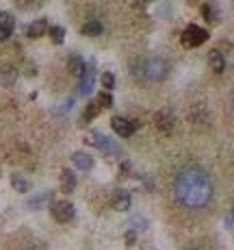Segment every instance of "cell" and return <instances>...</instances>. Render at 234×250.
<instances>
[{
  "instance_id": "1",
  "label": "cell",
  "mask_w": 234,
  "mask_h": 250,
  "mask_svg": "<svg viewBox=\"0 0 234 250\" xmlns=\"http://www.w3.org/2000/svg\"><path fill=\"white\" fill-rule=\"evenodd\" d=\"M174 196L184 209H204L213 200V180L198 165L182 168L174 179Z\"/></svg>"
},
{
  "instance_id": "2",
  "label": "cell",
  "mask_w": 234,
  "mask_h": 250,
  "mask_svg": "<svg viewBox=\"0 0 234 250\" xmlns=\"http://www.w3.org/2000/svg\"><path fill=\"white\" fill-rule=\"evenodd\" d=\"M134 72L141 81H148V83H161L167 78L169 74V66H167L165 59L161 57H146L134 66Z\"/></svg>"
},
{
  "instance_id": "3",
  "label": "cell",
  "mask_w": 234,
  "mask_h": 250,
  "mask_svg": "<svg viewBox=\"0 0 234 250\" xmlns=\"http://www.w3.org/2000/svg\"><path fill=\"white\" fill-rule=\"evenodd\" d=\"M87 143H91V146H96L98 150H102V152H106V155H119V146L113 142V140H109L106 135H102V133H89L87 135Z\"/></svg>"
},
{
  "instance_id": "4",
  "label": "cell",
  "mask_w": 234,
  "mask_h": 250,
  "mask_svg": "<svg viewBox=\"0 0 234 250\" xmlns=\"http://www.w3.org/2000/svg\"><path fill=\"white\" fill-rule=\"evenodd\" d=\"M206 39H208V33H206L202 26H195V24L186 26L184 33H182V44H184V46H191V48H195V46L204 44Z\"/></svg>"
},
{
  "instance_id": "5",
  "label": "cell",
  "mask_w": 234,
  "mask_h": 250,
  "mask_svg": "<svg viewBox=\"0 0 234 250\" xmlns=\"http://www.w3.org/2000/svg\"><path fill=\"white\" fill-rule=\"evenodd\" d=\"M74 214H76V211H74V205L67 200H59L52 205V215L57 222H69L74 217Z\"/></svg>"
},
{
  "instance_id": "6",
  "label": "cell",
  "mask_w": 234,
  "mask_h": 250,
  "mask_svg": "<svg viewBox=\"0 0 234 250\" xmlns=\"http://www.w3.org/2000/svg\"><path fill=\"white\" fill-rule=\"evenodd\" d=\"M111 126H113V131L117 135L121 137H130L134 133V128H137V124H133V120L128 118H121V115H115L113 120H111Z\"/></svg>"
},
{
  "instance_id": "7",
  "label": "cell",
  "mask_w": 234,
  "mask_h": 250,
  "mask_svg": "<svg viewBox=\"0 0 234 250\" xmlns=\"http://www.w3.org/2000/svg\"><path fill=\"white\" fill-rule=\"evenodd\" d=\"M93 83H96V72H93V66H87L81 74V81H78V94L89 96L93 89Z\"/></svg>"
},
{
  "instance_id": "8",
  "label": "cell",
  "mask_w": 234,
  "mask_h": 250,
  "mask_svg": "<svg viewBox=\"0 0 234 250\" xmlns=\"http://www.w3.org/2000/svg\"><path fill=\"white\" fill-rule=\"evenodd\" d=\"M111 205H113L115 211H128L130 205H133V198H130L128 192H124V189H117L113 194V200H111Z\"/></svg>"
},
{
  "instance_id": "9",
  "label": "cell",
  "mask_w": 234,
  "mask_h": 250,
  "mask_svg": "<svg viewBox=\"0 0 234 250\" xmlns=\"http://www.w3.org/2000/svg\"><path fill=\"white\" fill-rule=\"evenodd\" d=\"M13 29H16V20L11 13H0V41L9 39L13 35Z\"/></svg>"
},
{
  "instance_id": "10",
  "label": "cell",
  "mask_w": 234,
  "mask_h": 250,
  "mask_svg": "<svg viewBox=\"0 0 234 250\" xmlns=\"http://www.w3.org/2000/svg\"><path fill=\"white\" fill-rule=\"evenodd\" d=\"M156 126L161 133H165V135H169L171 131H174V115L167 113V111H161V113L156 115Z\"/></svg>"
},
{
  "instance_id": "11",
  "label": "cell",
  "mask_w": 234,
  "mask_h": 250,
  "mask_svg": "<svg viewBox=\"0 0 234 250\" xmlns=\"http://www.w3.org/2000/svg\"><path fill=\"white\" fill-rule=\"evenodd\" d=\"M72 163H74V168L87 172V170L93 168V157H89L87 152H74V155H72Z\"/></svg>"
},
{
  "instance_id": "12",
  "label": "cell",
  "mask_w": 234,
  "mask_h": 250,
  "mask_svg": "<svg viewBox=\"0 0 234 250\" xmlns=\"http://www.w3.org/2000/svg\"><path fill=\"white\" fill-rule=\"evenodd\" d=\"M208 66L213 72H223V68H226V57H223V53H219V50H210L208 53Z\"/></svg>"
},
{
  "instance_id": "13",
  "label": "cell",
  "mask_w": 234,
  "mask_h": 250,
  "mask_svg": "<svg viewBox=\"0 0 234 250\" xmlns=\"http://www.w3.org/2000/svg\"><path fill=\"white\" fill-rule=\"evenodd\" d=\"M16 81H17V70L13 66H7V68H2V70H0V85H2V87L16 85Z\"/></svg>"
},
{
  "instance_id": "14",
  "label": "cell",
  "mask_w": 234,
  "mask_h": 250,
  "mask_svg": "<svg viewBox=\"0 0 234 250\" xmlns=\"http://www.w3.org/2000/svg\"><path fill=\"white\" fill-rule=\"evenodd\" d=\"M74 187H76V174H74L72 170H63V172H61V189H63L65 194H72Z\"/></svg>"
},
{
  "instance_id": "15",
  "label": "cell",
  "mask_w": 234,
  "mask_h": 250,
  "mask_svg": "<svg viewBox=\"0 0 234 250\" xmlns=\"http://www.w3.org/2000/svg\"><path fill=\"white\" fill-rule=\"evenodd\" d=\"M50 198H52V194H50V192H41L39 196H33V198H29V207H31L33 211H37V209H44V207L50 202Z\"/></svg>"
},
{
  "instance_id": "16",
  "label": "cell",
  "mask_w": 234,
  "mask_h": 250,
  "mask_svg": "<svg viewBox=\"0 0 234 250\" xmlns=\"http://www.w3.org/2000/svg\"><path fill=\"white\" fill-rule=\"evenodd\" d=\"M46 31H48V24H46V20H35L33 24H29V29H26V35L35 39V37L46 35Z\"/></svg>"
},
{
  "instance_id": "17",
  "label": "cell",
  "mask_w": 234,
  "mask_h": 250,
  "mask_svg": "<svg viewBox=\"0 0 234 250\" xmlns=\"http://www.w3.org/2000/svg\"><path fill=\"white\" fill-rule=\"evenodd\" d=\"M11 185H13V189L20 194H26L31 189V183L22 177V174H11Z\"/></svg>"
},
{
  "instance_id": "18",
  "label": "cell",
  "mask_w": 234,
  "mask_h": 250,
  "mask_svg": "<svg viewBox=\"0 0 234 250\" xmlns=\"http://www.w3.org/2000/svg\"><path fill=\"white\" fill-rule=\"evenodd\" d=\"M100 33H102V24L98 20H89L83 26V35H87V37H98Z\"/></svg>"
},
{
  "instance_id": "19",
  "label": "cell",
  "mask_w": 234,
  "mask_h": 250,
  "mask_svg": "<svg viewBox=\"0 0 234 250\" xmlns=\"http://www.w3.org/2000/svg\"><path fill=\"white\" fill-rule=\"evenodd\" d=\"M67 68H69V72L72 74H76V76H81L83 70H85V63H83V59L78 57V54H74V57H69V61H67Z\"/></svg>"
},
{
  "instance_id": "20",
  "label": "cell",
  "mask_w": 234,
  "mask_h": 250,
  "mask_svg": "<svg viewBox=\"0 0 234 250\" xmlns=\"http://www.w3.org/2000/svg\"><path fill=\"white\" fill-rule=\"evenodd\" d=\"M50 39H52L54 44H63V39H65L63 26H52V29H50Z\"/></svg>"
},
{
  "instance_id": "21",
  "label": "cell",
  "mask_w": 234,
  "mask_h": 250,
  "mask_svg": "<svg viewBox=\"0 0 234 250\" xmlns=\"http://www.w3.org/2000/svg\"><path fill=\"white\" fill-rule=\"evenodd\" d=\"M98 113H100V107H98V103H91V105H89V107H87V111H85V118H83V120H85V122H89V120H93Z\"/></svg>"
},
{
  "instance_id": "22",
  "label": "cell",
  "mask_w": 234,
  "mask_h": 250,
  "mask_svg": "<svg viewBox=\"0 0 234 250\" xmlns=\"http://www.w3.org/2000/svg\"><path fill=\"white\" fill-rule=\"evenodd\" d=\"M98 105H100V107H111V105H113V98H111L109 91H102V94H98Z\"/></svg>"
},
{
  "instance_id": "23",
  "label": "cell",
  "mask_w": 234,
  "mask_h": 250,
  "mask_svg": "<svg viewBox=\"0 0 234 250\" xmlns=\"http://www.w3.org/2000/svg\"><path fill=\"white\" fill-rule=\"evenodd\" d=\"M102 87H106V89H113V87H115V76L111 72L102 74Z\"/></svg>"
},
{
  "instance_id": "24",
  "label": "cell",
  "mask_w": 234,
  "mask_h": 250,
  "mask_svg": "<svg viewBox=\"0 0 234 250\" xmlns=\"http://www.w3.org/2000/svg\"><path fill=\"white\" fill-rule=\"evenodd\" d=\"M130 226H134V229L143 231V229H146V226H148V222H146V217L137 215V217H133V220H130Z\"/></svg>"
},
{
  "instance_id": "25",
  "label": "cell",
  "mask_w": 234,
  "mask_h": 250,
  "mask_svg": "<svg viewBox=\"0 0 234 250\" xmlns=\"http://www.w3.org/2000/svg\"><path fill=\"white\" fill-rule=\"evenodd\" d=\"M39 2L41 0H17V4L22 9H35V7H39Z\"/></svg>"
},
{
  "instance_id": "26",
  "label": "cell",
  "mask_w": 234,
  "mask_h": 250,
  "mask_svg": "<svg viewBox=\"0 0 234 250\" xmlns=\"http://www.w3.org/2000/svg\"><path fill=\"white\" fill-rule=\"evenodd\" d=\"M198 111H202V113H204V122H208L210 115H208V111H206L204 105H198V109L193 107V113H198ZM193 120H195V122H202V115H198V118H193Z\"/></svg>"
},
{
  "instance_id": "27",
  "label": "cell",
  "mask_w": 234,
  "mask_h": 250,
  "mask_svg": "<svg viewBox=\"0 0 234 250\" xmlns=\"http://www.w3.org/2000/svg\"><path fill=\"white\" fill-rule=\"evenodd\" d=\"M202 13L206 16V20H210V22L217 20V16H215V11H213V7H210V4H204V7H202Z\"/></svg>"
},
{
  "instance_id": "28",
  "label": "cell",
  "mask_w": 234,
  "mask_h": 250,
  "mask_svg": "<svg viewBox=\"0 0 234 250\" xmlns=\"http://www.w3.org/2000/svg\"><path fill=\"white\" fill-rule=\"evenodd\" d=\"M124 239H126V246H133V244H134V239H137V237H134V233H133V231H128Z\"/></svg>"
},
{
  "instance_id": "29",
  "label": "cell",
  "mask_w": 234,
  "mask_h": 250,
  "mask_svg": "<svg viewBox=\"0 0 234 250\" xmlns=\"http://www.w3.org/2000/svg\"><path fill=\"white\" fill-rule=\"evenodd\" d=\"M226 226H230V229H234V211L232 214L226 215Z\"/></svg>"
},
{
  "instance_id": "30",
  "label": "cell",
  "mask_w": 234,
  "mask_h": 250,
  "mask_svg": "<svg viewBox=\"0 0 234 250\" xmlns=\"http://www.w3.org/2000/svg\"><path fill=\"white\" fill-rule=\"evenodd\" d=\"M152 0H139V4H150Z\"/></svg>"
},
{
  "instance_id": "31",
  "label": "cell",
  "mask_w": 234,
  "mask_h": 250,
  "mask_svg": "<svg viewBox=\"0 0 234 250\" xmlns=\"http://www.w3.org/2000/svg\"><path fill=\"white\" fill-rule=\"evenodd\" d=\"M230 105H232V109H234V96H232V100H230Z\"/></svg>"
},
{
  "instance_id": "32",
  "label": "cell",
  "mask_w": 234,
  "mask_h": 250,
  "mask_svg": "<svg viewBox=\"0 0 234 250\" xmlns=\"http://www.w3.org/2000/svg\"><path fill=\"white\" fill-rule=\"evenodd\" d=\"M186 250H200V248H186Z\"/></svg>"
},
{
  "instance_id": "33",
  "label": "cell",
  "mask_w": 234,
  "mask_h": 250,
  "mask_svg": "<svg viewBox=\"0 0 234 250\" xmlns=\"http://www.w3.org/2000/svg\"><path fill=\"white\" fill-rule=\"evenodd\" d=\"M24 250H35V248H24Z\"/></svg>"
}]
</instances>
